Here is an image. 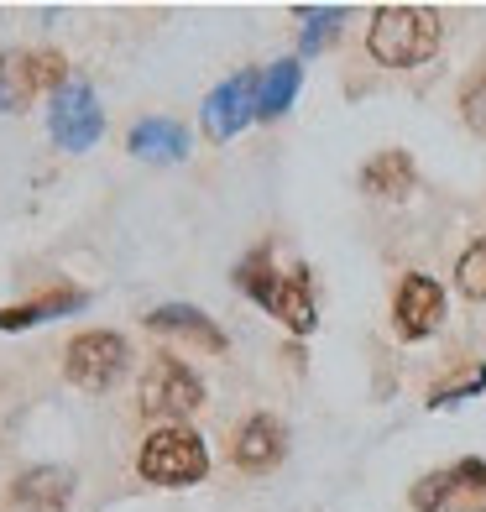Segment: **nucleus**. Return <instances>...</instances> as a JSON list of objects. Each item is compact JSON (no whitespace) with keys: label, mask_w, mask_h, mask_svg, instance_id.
I'll use <instances>...</instances> for the list:
<instances>
[{"label":"nucleus","mask_w":486,"mask_h":512,"mask_svg":"<svg viewBox=\"0 0 486 512\" xmlns=\"http://www.w3.org/2000/svg\"><path fill=\"white\" fill-rule=\"evenodd\" d=\"M204 403V382L178 356H152L142 377V413L152 418H189Z\"/></svg>","instance_id":"nucleus-5"},{"label":"nucleus","mask_w":486,"mask_h":512,"mask_svg":"<svg viewBox=\"0 0 486 512\" xmlns=\"http://www.w3.org/2000/svg\"><path fill=\"white\" fill-rule=\"evenodd\" d=\"M236 283L257 298V304L272 314V304H277V288H283V277H277V267H272V256L267 251H251L246 262L236 267Z\"/></svg>","instance_id":"nucleus-17"},{"label":"nucleus","mask_w":486,"mask_h":512,"mask_svg":"<svg viewBox=\"0 0 486 512\" xmlns=\"http://www.w3.org/2000/svg\"><path fill=\"white\" fill-rule=\"evenodd\" d=\"M272 314L283 319L293 335H309L314 324H319L314 288H309V272H304V267H293V272L283 277V288H277V304H272Z\"/></svg>","instance_id":"nucleus-12"},{"label":"nucleus","mask_w":486,"mask_h":512,"mask_svg":"<svg viewBox=\"0 0 486 512\" xmlns=\"http://www.w3.org/2000/svg\"><path fill=\"white\" fill-rule=\"evenodd\" d=\"M126 366H131V345L115 335V330H84L68 340V351H63V371H68V382L84 387V392H105L126 377Z\"/></svg>","instance_id":"nucleus-3"},{"label":"nucleus","mask_w":486,"mask_h":512,"mask_svg":"<svg viewBox=\"0 0 486 512\" xmlns=\"http://www.w3.org/2000/svg\"><path fill=\"white\" fill-rule=\"evenodd\" d=\"M460 115H466V126H471L476 136H486V79H476V84L466 89V100H460Z\"/></svg>","instance_id":"nucleus-22"},{"label":"nucleus","mask_w":486,"mask_h":512,"mask_svg":"<svg viewBox=\"0 0 486 512\" xmlns=\"http://www.w3.org/2000/svg\"><path fill=\"white\" fill-rule=\"evenodd\" d=\"M257 89H262V74L225 79L215 95L204 100V136H210V142H230V136H241L251 121H257Z\"/></svg>","instance_id":"nucleus-6"},{"label":"nucleus","mask_w":486,"mask_h":512,"mask_svg":"<svg viewBox=\"0 0 486 512\" xmlns=\"http://www.w3.org/2000/svg\"><path fill=\"white\" fill-rule=\"evenodd\" d=\"M476 392H486V366H476L466 382H455V387H439L434 398H429V408H450V403H460V398H476Z\"/></svg>","instance_id":"nucleus-21"},{"label":"nucleus","mask_w":486,"mask_h":512,"mask_svg":"<svg viewBox=\"0 0 486 512\" xmlns=\"http://www.w3.org/2000/svg\"><path fill=\"white\" fill-rule=\"evenodd\" d=\"M147 324L157 335H183V340H199L204 351H225V335H220V324L204 314V309H194V304H162V309H152L147 314Z\"/></svg>","instance_id":"nucleus-10"},{"label":"nucleus","mask_w":486,"mask_h":512,"mask_svg":"<svg viewBox=\"0 0 486 512\" xmlns=\"http://www.w3.org/2000/svg\"><path fill=\"white\" fill-rule=\"evenodd\" d=\"M11 497L32 512H63L74 502V471L68 465H32L27 476H16Z\"/></svg>","instance_id":"nucleus-8"},{"label":"nucleus","mask_w":486,"mask_h":512,"mask_svg":"<svg viewBox=\"0 0 486 512\" xmlns=\"http://www.w3.org/2000/svg\"><path fill=\"white\" fill-rule=\"evenodd\" d=\"M6 68H11V58H6V53H0V89H6Z\"/></svg>","instance_id":"nucleus-23"},{"label":"nucleus","mask_w":486,"mask_h":512,"mask_svg":"<svg viewBox=\"0 0 486 512\" xmlns=\"http://www.w3.org/2000/svg\"><path fill=\"white\" fill-rule=\"evenodd\" d=\"M445 497H450V471H434V476H424L408 492V502L419 507V512H445Z\"/></svg>","instance_id":"nucleus-20"},{"label":"nucleus","mask_w":486,"mask_h":512,"mask_svg":"<svg viewBox=\"0 0 486 512\" xmlns=\"http://www.w3.org/2000/svg\"><path fill=\"white\" fill-rule=\"evenodd\" d=\"M445 512H486V460H460L450 465V497Z\"/></svg>","instance_id":"nucleus-16"},{"label":"nucleus","mask_w":486,"mask_h":512,"mask_svg":"<svg viewBox=\"0 0 486 512\" xmlns=\"http://www.w3.org/2000/svg\"><path fill=\"white\" fill-rule=\"evenodd\" d=\"M439 11L429 6H377L372 32H366V48L382 68H419L439 53Z\"/></svg>","instance_id":"nucleus-1"},{"label":"nucleus","mask_w":486,"mask_h":512,"mask_svg":"<svg viewBox=\"0 0 486 512\" xmlns=\"http://www.w3.org/2000/svg\"><path fill=\"white\" fill-rule=\"evenodd\" d=\"M455 283H460V293H466V298L486 304V236L455 262Z\"/></svg>","instance_id":"nucleus-18"},{"label":"nucleus","mask_w":486,"mask_h":512,"mask_svg":"<svg viewBox=\"0 0 486 512\" xmlns=\"http://www.w3.org/2000/svg\"><path fill=\"white\" fill-rule=\"evenodd\" d=\"M304 21H309V32H304V42H298V48L319 53V48H330V37H335V27L345 21V11H340V6H324V11H304Z\"/></svg>","instance_id":"nucleus-19"},{"label":"nucleus","mask_w":486,"mask_h":512,"mask_svg":"<svg viewBox=\"0 0 486 512\" xmlns=\"http://www.w3.org/2000/svg\"><path fill=\"white\" fill-rule=\"evenodd\" d=\"M126 147L136 157H147V162H178L183 152H189V131H183L178 121H168V115H152V121L131 126Z\"/></svg>","instance_id":"nucleus-11"},{"label":"nucleus","mask_w":486,"mask_h":512,"mask_svg":"<svg viewBox=\"0 0 486 512\" xmlns=\"http://www.w3.org/2000/svg\"><path fill=\"white\" fill-rule=\"evenodd\" d=\"M361 189L377 199H403L413 189V157L408 152H377L361 168Z\"/></svg>","instance_id":"nucleus-14"},{"label":"nucleus","mask_w":486,"mask_h":512,"mask_svg":"<svg viewBox=\"0 0 486 512\" xmlns=\"http://www.w3.org/2000/svg\"><path fill=\"white\" fill-rule=\"evenodd\" d=\"M230 455H236L241 471H267V465L283 460V424L267 413L246 418V424L236 429V445H230Z\"/></svg>","instance_id":"nucleus-9"},{"label":"nucleus","mask_w":486,"mask_h":512,"mask_svg":"<svg viewBox=\"0 0 486 512\" xmlns=\"http://www.w3.org/2000/svg\"><path fill=\"white\" fill-rule=\"evenodd\" d=\"M298 84H304V68H298L293 58L262 68V89H257V121H277L283 110H293L298 100Z\"/></svg>","instance_id":"nucleus-13"},{"label":"nucleus","mask_w":486,"mask_h":512,"mask_svg":"<svg viewBox=\"0 0 486 512\" xmlns=\"http://www.w3.org/2000/svg\"><path fill=\"white\" fill-rule=\"evenodd\" d=\"M392 324H398L403 340H424L445 324V288L434 283L429 272H408L392 298Z\"/></svg>","instance_id":"nucleus-7"},{"label":"nucleus","mask_w":486,"mask_h":512,"mask_svg":"<svg viewBox=\"0 0 486 512\" xmlns=\"http://www.w3.org/2000/svg\"><path fill=\"white\" fill-rule=\"evenodd\" d=\"M136 471H142L152 486H194L210 476V450H204V439L183 424H168L157 429L142 455H136Z\"/></svg>","instance_id":"nucleus-2"},{"label":"nucleus","mask_w":486,"mask_h":512,"mask_svg":"<svg viewBox=\"0 0 486 512\" xmlns=\"http://www.w3.org/2000/svg\"><path fill=\"white\" fill-rule=\"evenodd\" d=\"M48 131L63 152H89L105 131V110L95 100V89L84 79H63L53 89V110H48Z\"/></svg>","instance_id":"nucleus-4"},{"label":"nucleus","mask_w":486,"mask_h":512,"mask_svg":"<svg viewBox=\"0 0 486 512\" xmlns=\"http://www.w3.org/2000/svg\"><path fill=\"white\" fill-rule=\"evenodd\" d=\"M84 304H89V293H74V288L48 293V298H32V304H11V309H0V330H32V324H48V319L74 314Z\"/></svg>","instance_id":"nucleus-15"}]
</instances>
